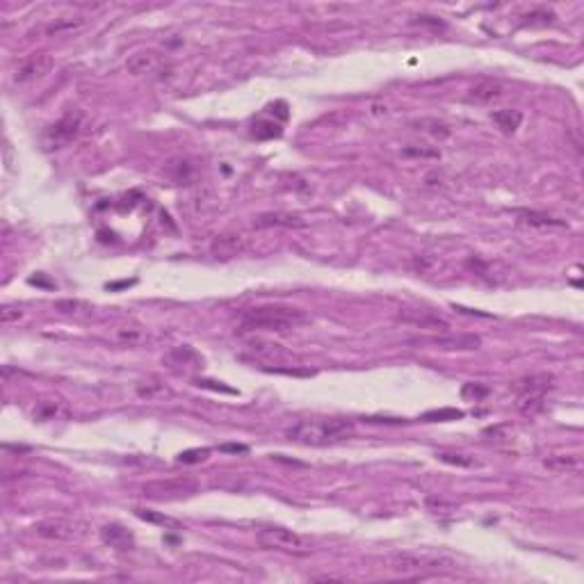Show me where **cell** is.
<instances>
[{
	"instance_id": "obj_14",
	"label": "cell",
	"mask_w": 584,
	"mask_h": 584,
	"mask_svg": "<svg viewBox=\"0 0 584 584\" xmlns=\"http://www.w3.org/2000/svg\"><path fill=\"white\" fill-rule=\"evenodd\" d=\"M33 416L37 422H55V420H67L69 418V407L57 397L50 400H39L35 404Z\"/></svg>"
},
{
	"instance_id": "obj_8",
	"label": "cell",
	"mask_w": 584,
	"mask_h": 584,
	"mask_svg": "<svg viewBox=\"0 0 584 584\" xmlns=\"http://www.w3.org/2000/svg\"><path fill=\"white\" fill-rule=\"evenodd\" d=\"M411 345H431L434 349L443 352H473L480 349L482 338L480 336H427V338H411Z\"/></svg>"
},
{
	"instance_id": "obj_1",
	"label": "cell",
	"mask_w": 584,
	"mask_h": 584,
	"mask_svg": "<svg viewBox=\"0 0 584 584\" xmlns=\"http://www.w3.org/2000/svg\"><path fill=\"white\" fill-rule=\"evenodd\" d=\"M356 434L352 420L345 418H309L288 427L285 436L309 448H326V445L345 443Z\"/></svg>"
},
{
	"instance_id": "obj_23",
	"label": "cell",
	"mask_w": 584,
	"mask_h": 584,
	"mask_svg": "<svg viewBox=\"0 0 584 584\" xmlns=\"http://www.w3.org/2000/svg\"><path fill=\"white\" fill-rule=\"evenodd\" d=\"M439 459L443 463H450V465H456V468H473L477 465V461L473 456H465V454H456V452H441Z\"/></svg>"
},
{
	"instance_id": "obj_32",
	"label": "cell",
	"mask_w": 584,
	"mask_h": 584,
	"mask_svg": "<svg viewBox=\"0 0 584 584\" xmlns=\"http://www.w3.org/2000/svg\"><path fill=\"white\" fill-rule=\"evenodd\" d=\"M221 450H226V452H247V448H244V445H224Z\"/></svg>"
},
{
	"instance_id": "obj_17",
	"label": "cell",
	"mask_w": 584,
	"mask_h": 584,
	"mask_svg": "<svg viewBox=\"0 0 584 584\" xmlns=\"http://www.w3.org/2000/svg\"><path fill=\"white\" fill-rule=\"evenodd\" d=\"M84 26H87V18L84 16H62V18H55L46 28V35L48 37L73 35V33H78V30H82Z\"/></svg>"
},
{
	"instance_id": "obj_3",
	"label": "cell",
	"mask_w": 584,
	"mask_h": 584,
	"mask_svg": "<svg viewBox=\"0 0 584 584\" xmlns=\"http://www.w3.org/2000/svg\"><path fill=\"white\" fill-rule=\"evenodd\" d=\"M256 541L265 550L288 552V555H309L313 550L309 539L292 532V529H285V527H263V529H258Z\"/></svg>"
},
{
	"instance_id": "obj_5",
	"label": "cell",
	"mask_w": 584,
	"mask_h": 584,
	"mask_svg": "<svg viewBox=\"0 0 584 584\" xmlns=\"http://www.w3.org/2000/svg\"><path fill=\"white\" fill-rule=\"evenodd\" d=\"M454 561L443 559V557H418L411 552H397L386 559V568L397 573V575H427V573L450 568Z\"/></svg>"
},
{
	"instance_id": "obj_2",
	"label": "cell",
	"mask_w": 584,
	"mask_h": 584,
	"mask_svg": "<svg viewBox=\"0 0 584 584\" xmlns=\"http://www.w3.org/2000/svg\"><path fill=\"white\" fill-rule=\"evenodd\" d=\"M306 315L299 309L290 306H258V309H247L240 313V329L242 331H274L283 334L290 331L297 324H302Z\"/></svg>"
},
{
	"instance_id": "obj_31",
	"label": "cell",
	"mask_w": 584,
	"mask_h": 584,
	"mask_svg": "<svg viewBox=\"0 0 584 584\" xmlns=\"http://www.w3.org/2000/svg\"><path fill=\"white\" fill-rule=\"evenodd\" d=\"M407 155H429V158H439V151H420V148H407Z\"/></svg>"
},
{
	"instance_id": "obj_21",
	"label": "cell",
	"mask_w": 584,
	"mask_h": 584,
	"mask_svg": "<svg viewBox=\"0 0 584 584\" xmlns=\"http://www.w3.org/2000/svg\"><path fill=\"white\" fill-rule=\"evenodd\" d=\"M491 116L497 123V128H502V133H516L520 121H523V114L518 110H495L491 112Z\"/></svg>"
},
{
	"instance_id": "obj_27",
	"label": "cell",
	"mask_w": 584,
	"mask_h": 584,
	"mask_svg": "<svg viewBox=\"0 0 584 584\" xmlns=\"http://www.w3.org/2000/svg\"><path fill=\"white\" fill-rule=\"evenodd\" d=\"M523 217L527 224H532V226H564V221H557V219H552L548 215H536V212H523Z\"/></svg>"
},
{
	"instance_id": "obj_16",
	"label": "cell",
	"mask_w": 584,
	"mask_h": 584,
	"mask_svg": "<svg viewBox=\"0 0 584 584\" xmlns=\"http://www.w3.org/2000/svg\"><path fill=\"white\" fill-rule=\"evenodd\" d=\"M306 221L297 215H290V212H268V215H260L253 221L256 228H272V226H285V228H297L304 226Z\"/></svg>"
},
{
	"instance_id": "obj_20",
	"label": "cell",
	"mask_w": 584,
	"mask_h": 584,
	"mask_svg": "<svg viewBox=\"0 0 584 584\" xmlns=\"http://www.w3.org/2000/svg\"><path fill=\"white\" fill-rule=\"evenodd\" d=\"M135 516L146 520V523H153V525H160L165 529H185L183 523L167 514H160V512H151V509H135Z\"/></svg>"
},
{
	"instance_id": "obj_13",
	"label": "cell",
	"mask_w": 584,
	"mask_h": 584,
	"mask_svg": "<svg viewBox=\"0 0 584 584\" xmlns=\"http://www.w3.org/2000/svg\"><path fill=\"white\" fill-rule=\"evenodd\" d=\"M160 65H162L160 53L140 50V53H135V55L128 57V62H126V69H128V73H133V76H146V73H153L155 69H160Z\"/></svg>"
},
{
	"instance_id": "obj_25",
	"label": "cell",
	"mask_w": 584,
	"mask_h": 584,
	"mask_svg": "<svg viewBox=\"0 0 584 584\" xmlns=\"http://www.w3.org/2000/svg\"><path fill=\"white\" fill-rule=\"evenodd\" d=\"M137 392H140V397L153 400L155 395H162V392H165V386H162L158 379H148V381H144V384L137 386Z\"/></svg>"
},
{
	"instance_id": "obj_30",
	"label": "cell",
	"mask_w": 584,
	"mask_h": 584,
	"mask_svg": "<svg viewBox=\"0 0 584 584\" xmlns=\"http://www.w3.org/2000/svg\"><path fill=\"white\" fill-rule=\"evenodd\" d=\"M470 392H473L475 397H484L486 392H488V388H477L475 384H468V386L463 388V395H470Z\"/></svg>"
},
{
	"instance_id": "obj_11",
	"label": "cell",
	"mask_w": 584,
	"mask_h": 584,
	"mask_svg": "<svg viewBox=\"0 0 584 584\" xmlns=\"http://www.w3.org/2000/svg\"><path fill=\"white\" fill-rule=\"evenodd\" d=\"M505 87L497 78H482L480 82H475V87L465 94V101L473 105H491L497 99H502Z\"/></svg>"
},
{
	"instance_id": "obj_24",
	"label": "cell",
	"mask_w": 584,
	"mask_h": 584,
	"mask_svg": "<svg viewBox=\"0 0 584 584\" xmlns=\"http://www.w3.org/2000/svg\"><path fill=\"white\" fill-rule=\"evenodd\" d=\"M210 456V450L208 448H194V450H185L178 454V461L180 463H187V465H194V463H201L206 461Z\"/></svg>"
},
{
	"instance_id": "obj_18",
	"label": "cell",
	"mask_w": 584,
	"mask_h": 584,
	"mask_svg": "<svg viewBox=\"0 0 584 584\" xmlns=\"http://www.w3.org/2000/svg\"><path fill=\"white\" fill-rule=\"evenodd\" d=\"M400 320H404V322H411V324H416L420 329H448V322H443L441 317H436L434 313L429 311H402L400 313Z\"/></svg>"
},
{
	"instance_id": "obj_19",
	"label": "cell",
	"mask_w": 584,
	"mask_h": 584,
	"mask_svg": "<svg viewBox=\"0 0 584 584\" xmlns=\"http://www.w3.org/2000/svg\"><path fill=\"white\" fill-rule=\"evenodd\" d=\"M546 465L557 473H578L582 468V461L578 454H552L546 459Z\"/></svg>"
},
{
	"instance_id": "obj_22",
	"label": "cell",
	"mask_w": 584,
	"mask_h": 584,
	"mask_svg": "<svg viewBox=\"0 0 584 584\" xmlns=\"http://www.w3.org/2000/svg\"><path fill=\"white\" fill-rule=\"evenodd\" d=\"M281 123H276L272 119H258L253 123L251 128V135L256 137V140H272V137H281Z\"/></svg>"
},
{
	"instance_id": "obj_12",
	"label": "cell",
	"mask_w": 584,
	"mask_h": 584,
	"mask_svg": "<svg viewBox=\"0 0 584 584\" xmlns=\"http://www.w3.org/2000/svg\"><path fill=\"white\" fill-rule=\"evenodd\" d=\"M101 539L103 544H108L110 548L119 550V552H128L135 548V534L128 527H123L119 523H108L101 527Z\"/></svg>"
},
{
	"instance_id": "obj_29",
	"label": "cell",
	"mask_w": 584,
	"mask_h": 584,
	"mask_svg": "<svg viewBox=\"0 0 584 584\" xmlns=\"http://www.w3.org/2000/svg\"><path fill=\"white\" fill-rule=\"evenodd\" d=\"M21 317H23V311H21V309H14V306H5V309L0 311V320H3L5 324L14 322V320H21Z\"/></svg>"
},
{
	"instance_id": "obj_10",
	"label": "cell",
	"mask_w": 584,
	"mask_h": 584,
	"mask_svg": "<svg viewBox=\"0 0 584 584\" xmlns=\"http://www.w3.org/2000/svg\"><path fill=\"white\" fill-rule=\"evenodd\" d=\"M33 529L37 532V536L48 539V541H71V539L78 536L76 523H71V520H67V518H46V520H39V523Z\"/></svg>"
},
{
	"instance_id": "obj_6",
	"label": "cell",
	"mask_w": 584,
	"mask_h": 584,
	"mask_svg": "<svg viewBox=\"0 0 584 584\" xmlns=\"http://www.w3.org/2000/svg\"><path fill=\"white\" fill-rule=\"evenodd\" d=\"M199 491V484L192 477H172V480H158L144 484L142 493L148 500L158 502H169V500H183V497H192Z\"/></svg>"
},
{
	"instance_id": "obj_15",
	"label": "cell",
	"mask_w": 584,
	"mask_h": 584,
	"mask_svg": "<svg viewBox=\"0 0 584 584\" xmlns=\"http://www.w3.org/2000/svg\"><path fill=\"white\" fill-rule=\"evenodd\" d=\"M244 247H247L244 236H240V233H224V236L215 238V242H212V253L217 258H233L242 253Z\"/></svg>"
},
{
	"instance_id": "obj_4",
	"label": "cell",
	"mask_w": 584,
	"mask_h": 584,
	"mask_svg": "<svg viewBox=\"0 0 584 584\" xmlns=\"http://www.w3.org/2000/svg\"><path fill=\"white\" fill-rule=\"evenodd\" d=\"M552 381L555 379L550 375H534L520 381L516 407L523 416H536L539 411H544L548 390H552V386H555Z\"/></svg>"
},
{
	"instance_id": "obj_28",
	"label": "cell",
	"mask_w": 584,
	"mask_h": 584,
	"mask_svg": "<svg viewBox=\"0 0 584 584\" xmlns=\"http://www.w3.org/2000/svg\"><path fill=\"white\" fill-rule=\"evenodd\" d=\"M463 418V413L461 411H456V409H443V411H431L424 416V420H459Z\"/></svg>"
},
{
	"instance_id": "obj_7",
	"label": "cell",
	"mask_w": 584,
	"mask_h": 584,
	"mask_svg": "<svg viewBox=\"0 0 584 584\" xmlns=\"http://www.w3.org/2000/svg\"><path fill=\"white\" fill-rule=\"evenodd\" d=\"M82 128H84V114L78 108L67 110L46 131V135H44L46 146L48 148H60V146H67L71 142H76L80 137V133H82Z\"/></svg>"
},
{
	"instance_id": "obj_26",
	"label": "cell",
	"mask_w": 584,
	"mask_h": 584,
	"mask_svg": "<svg viewBox=\"0 0 584 584\" xmlns=\"http://www.w3.org/2000/svg\"><path fill=\"white\" fill-rule=\"evenodd\" d=\"M427 509L434 514V516H452L456 512V507L445 502V500H439V497H427Z\"/></svg>"
},
{
	"instance_id": "obj_9",
	"label": "cell",
	"mask_w": 584,
	"mask_h": 584,
	"mask_svg": "<svg viewBox=\"0 0 584 584\" xmlns=\"http://www.w3.org/2000/svg\"><path fill=\"white\" fill-rule=\"evenodd\" d=\"M53 69V57L48 53H35V55H28L26 60L18 62V67L14 69V82L26 84L44 78L46 73H50Z\"/></svg>"
}]
</instances>
